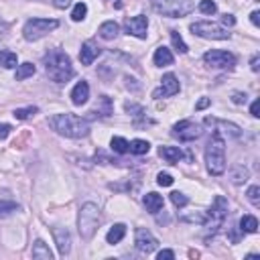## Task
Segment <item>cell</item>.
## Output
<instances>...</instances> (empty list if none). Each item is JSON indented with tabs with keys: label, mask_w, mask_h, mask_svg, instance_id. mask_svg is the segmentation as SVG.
Here are the masks:
<instances>
[{
	"label": "cell",
	"mask_w": 260,
	"mask_h": 260,
	"mask_svg": "<svg viewBox=\"0 0 260 260\" xmlns=\"http://www.w3.org/2000/svg\"><path fill=\"white\" fill-rule=\"evenodd\" d=\"M98 32H100V37H102V39H106V41H112V39H116V37H118V32H120V26H118L114 20H106V22H102V24H100Z\"/></svg>",
	"instance_id": "22"
},
{
	"label": "cell",
	"mask_w": 260,
	"mask_h": 260,
	"mask_svg": "<svg viewBox=\"0 0 260 260\" xmlns=\"http://www.w3.org/2000/svg\"><path fill=\"white\" fill-rule=\"evenodd\" d=\"M87 98H89V85H87V81L81 79L71 89V102H73V106H83L87 102Z\"/></svg>",
	"instance_id": "18"
},
{
	"label": "cell",
	"mask_w": 260,
	"mask_h": 260,
	"mask_svg": "<svg viewBox=\"0 0 260 260\" xmlns=\"http://www.w3.org/2000/svg\"><path fill=\"white\" fill-rule=\"evenodd\" d=\"M205 124L207 126H211V130H215V132H223L225 136H230V138H240V134H242V130H240V126L238 124H234V122H225V120H217V118H205Z\"/></svg>",
	"instance_id": "13"
},
{
	"label": "cell",
	"mask_w": 260,
	"mask_h": 260,
	"mask_svg": "<svg viewBox=\"0 0 260 260\" xmlns=\"http://www.w3.org/2000/svg\"><path fill=\"white\" fill-rule=\"evenodd\" d=\"M85 14H87V4H85V2H77V4L73 6V10H71V20L81 22V20L85 18Z\"/></svg>",
	"instance_id": "31"
},
{
	"label": "cell",
	"mask_w": 260,
	"mask_h": 260,
	"mask_svg": "<svg viewBox=\"0 0 260 260\" xmlns=\"http://www.w3.org/2000/svg\"><path fill=\"white\" fill-rule=\"evenodd\" d=\"M152 8L162 16L181 18V16H187L195 8V2L193 0H154Z\"/></svg>",
	"instance_id": "5"
},
{
	"label": "cell",
	"mask_w": 260,
	"mask_h": 260,
	"mask_svg": "<svg viewBox=\"0 0 260 260\" xmlns=\"http://www.w3.org/2000/svg\"><path fill=\"white\" fill-rule=\"evenodd\" d=\"M18 209H20V205L14 203V201H0V217H6V215H10Z\"/></svg>",
	"instance_id": "34"
},
{
	"label": "cell",
	"mask_w": 260,
	"mask_h": 260,
	"mask_svg": "<svg viewBox=\"0 0 260 260\" xmlns=\"http://www.w3.org/2000/svg\"><path fill=\"white\" fill-rule=\"evenodd\" d=\"M110 146H112V150L118 152V154L130 152V142H128L126 138H122V136H114V138L110 140Z\"/></svg>",
	"instance_id": "29"
},
{
	"label": "cell",
	"mask_w": 260,
	"mask_h": 260,
	"mask_svg": "<svg viewBox=\"0 0 260 260\" xmlns=\"http://www.w3.org/2000/svg\"><path fill=\"white\" fill-rule=\"evenodd\" d=\"M225 215H228V201H225L221 195H217V197L213 199L211 209L207 211L205 221L201 223V225L205 228V236H213V234L221 228V223H223Z\"/></svg>",
	"instance_id": "6"
},
{
	"label": "cell",
	"mask_w": 260,
	"mask_h": 260,
	"mask_svg": "<svg viewBox=\"0 0 260 260\" xmlns=\"http://www.w3.org/2000/svg\"><path fill=\"white\" fill-rule=\"evenodd\" d=\"M10 132V126L8 124H0V138H6Z\"/></svg>",
	"instance_id": "49"
},
{
	"label": "cell",
	"mask_w": 260,
	"mask_h": 260,
	"mask_svg": "<svg viewBox=\"0 0 260 260\" xmlns=\"http://www.w3.org/2000/svg\"><path fill=\"white\" fill-rule=\"evenodd\" d=\"M240 230L244 234H256L258 232V219L254 215H244L240 219Z\"/></svg>",
	"instance_id": "27"
},
{
	"label": "cell",
	"mask_w": 260,
	"mask_h": 260,
	"mask_svg": "<svg viewBox=\"0 0 260 260\" xmlns=\"http://www.w3.org/2000/svg\"><path fill=\"white\" fill-rule=\"evenodd\" d=\"M100 221H102V215H100V207L91 201L83 203L81 209H79V215H77V230H79V236L83 240H91L93 234L98 232L100 228Z\"/></svg>",
	"instance_id": "4"
},
{
	"label": "cell",
	"mask_w": 260,
	"mask_h": 260,
	"mask_svg": "<svg viewBox=\"0 0 260 260\" xmlns=\"http://www.w3.org/2000/svg\"><path fill=\"white\" fill-rule=\"evenodd\" d=\"M171 201L175 203V207H185L189 203V197L185 193H181V191H173L171 193Z\"/></svg>",
	"instance_id": "37"
},
{
	"label": "cell",
	"mask_w": 260,
	"mask_h": 260,
	"mask_svg": "<svg viewBox=\"0 0 260 260\" xmlns=\"http://www.w3.org/2000/svg\"><path fill=\"white\" fill-rule=\"evenodd\" d=\"M124 28H126L128 35H132L136 39H146V35H148V18L144 14L130 16V18H126Z\"/></svg>",
	"instance_id": "11"
},
{
	"label": "cell",
	"mask_w": 260,
	"mask_h": 260,
	"mask_svg": "<svg viewBox=\"0 0 260 260\" xmlns=\"http://www.w3.org/2000/svg\"><path fill=\"white\" fill-rule=\"evenodd\" d=\"M53 4H55L57 8H61V10H63V8H67V6L71 4V0H53Z\"/></svg>",
	"instance_id": "47"
},
{
	"label": "cell",
	"mask_w": 260,
	"mask_h": 260,
	"mask_svg": "<svg viewBox=\"0 0 260 260\" xmlns=\"http://www.w3.org/2000/svg\"><path fill=\"white\" fill-rule=\"evenodd\" d=\"M205 217H207V211H193L189 215H181L179 219L185 221V223H203Z\"/></svg>",
	"instance_id": "33"
},
{
	"label": "cell",
	"mask_w": 260,
	"mask_h": 260,
	"mask_svg": "<svg viewBox=\"0 0 260 260\" xmlns=\"http://www.w3.org/2000/svg\"><path fill=\"white\" fill-rule=\"evenodd\" d=\"M57 26H59V20H55V18H30V20H26L22 35L26 41H39L45 35H49L51 30H55Z\"/></svg>",
	"instance_id": "7"
},
{
	"label": "cell",
	"mask_w": 260,
	"mask_h": 260,
	"mask_svg": "<svg viewBox=\"0 0 260 260\" xmlns=\"http://www.w3.org/2000/svg\"><path fill=\"white\" fill-rule=\"evenodd\" d=\"M230 177H232V183L234 185H242V183H246L250 179V171L244 165H236V167H232Z\"/></svg>",
	"instance_id": "23"
},
{
	"label": "cell",
	"mask_w": 260,
	"mask_h": 260,
	"mask_svg": "<svg viewBox=\"0 0 260 260\" xmlns=\"http://www.w3.org/2000/svg\"><path fill=\"white\" fill-rule=\"evenodd\" d=\"M37 112H39V108H37V106H26V108H16L12 114H14V118H16V120H26V118L35 116Z\"/></svg>",
	"instance_id": "32"
},
{
	"label": "cell",
	"mask_w": 260,
	"mask_h": 260,
	"mask_svg": "<svg viewBox=\"0 0 260 260\" xmlns=\"http://www.w3.org/2000/svg\"><path fill=\"white\" fill-rule=\"evenodd\" d=\"M134 244H136V250L142 252V254H150L158 248V240L146 230V228H138L136 230V236H134Z\"/></svg>",
	"instance_id": "12"
},
{
	"label": "cell",
	"mask_w": 260,
	"mask_h": 260,
	"mask_svg": "<svg viewBox=\"0 0 260 260\" xmlns=\"http://www.w3.org/2000/svg\"><path fill=\"white\" fill-rule=\"evenodd\" d=\"M112 114H114V104H112V100H110L108 95H100L95 108L87 112V118H89V120H91V118H108V116H112ZM87 118H85V120H87Z\"/></svg>",
	"instance_id": "15"
},
{
	"label": "cell",
	"mask_w": 260,
	"mask_h": 260,
	"mask_svg": "<svg viewBox=\"0 0 260 260\" xmlns=\"http://www.w3.org/2000/svg\"><path fill=\"white\" fill-rule=\"evenodd\" d=\"M199 10H201L203 14H215V12H217V6H215L213 0H201V2H199Z\"/></svg>",
	"instance_id": "38"
},
{
	"label": "cell",
	"mask_w": 260,
	"mask_h": 260,
	"mask_svg": "<svg viewBox=\"0 0 260 260\" xmlns=\"http://www.w3.org/2000/svg\"><path fill=\"white\" fill-rule=\"evenodd\" d=\"M171 41H173V47H175L179 53H187V51H189V47L185 45V41L181 39V35H179L177 30H171Z\"/></svg>",
	"instance_id": "35"
},
{
	"label": "cell",
	"mask_w": 260,
	"mask_h": 260,
	"mask_svg": "<svg viewBox=\"0 0 260 260\" xmlns=\"http://www.w3.org/2000/svg\"><path fill=\"white\" fill-rule=\"evenodd\" d=\"M158 154L169 162V165H177L183 158V150L179 146H160Z\"/></svg>",
	"instance_id": "21"
},
{
	"label": "cell",
	"mask_w": 260,
	"mask_h": 260,
	"mask_svg": "<svg viewBox=\"0 0 260 260\" xmlns=\"http://www.w3.org/2000/svg\"><path fill=\"white\" fill-rule=\"evenodd\" d=\"M191 32L201 37V39H211V41H225L230 39V32L228 28H223L221 24H215V22H193L191 26Z\"/></svg>",
	"instance_id": "8"
},
{
	"label": "cell",
	"mask_w": 260,
	"mask_h": 260,
	"mask_svg": "<svg viewBox=\"0 0 260 260\" xmlns=\"http://www.w3.org/2000/svg\"><path fill=\"white\" fill-rule=\"evenodd\" d=\"M156 258H158V260H173V258H175V252H173V250H160V252L156 254Z\"/></svg>",
	"instance_id": "41"
},
{
	"label": "cell",
	"mask_w": 260,
	"mask_h": 260,
	"mask_svg": "<svg viewBox=\"0 0 260 260\" xmlns=\"http://www.w3.org/2000/svg\"><path fill=\"white\" fill-rule=\"evenodd\" d=\"M37 69H35V65L32 63H20V65H16V73H14V79L16 81H22V79H26V77H30L32 73H35Z\"/></svg>",
	"instance_id": "28"
},
{
	"label": "cell",
	"mask_w": 260,
	"mask_h": 260,
	"mask_svg": "<svg viewBox=\"0 0 260 260\" xmlns=\"http://www.w3.org/2000/svg\"><path fill=\"white\" fill-rule=\"evenodd\" d=\"M45 71L55 83H67L75 75L69 55H65L59 49H53L45 55Z\"/></svg>",
	"instance_id": "2"
},
{
	"label": "cell",
	"mask_w": 260,
	"mask_h": 260,
	"mask_svg": "<svg viewBox=\"0 0 260 260\" xmlns=\"http://www.w3.org/2000/svg\"><path fill=\"white\" fill-rule=\"evenodd\" d=\"M246 197H248V201H250L254 207H258V205H260V187H258V185H252V187L246 191Z\"/></svg>",
	"instance_id": "36"
},
{
	"label": "cell",
	"mask_w": 260,
	"mask_h": 260,
	"mask_svg": "<svg viewBox=\"0 0 260 260\" xmlns=\"http://www.w3.org/2000/svg\"><path fill=\"white\" fill-rule=\"evenodd\" d=\"M0 65H2L4 69H14V67L18 65L16 53H12V51H8V49L0 51Z\"/></svg>",
	"instance_id": "26"
},
{
	"label": "cell",
	"mask_w": 260,
	"mask_h": 260,
	"mask_svg": "<svg viewBox=\"0 0 260 260\" xmlns=\"http://www.w3.org/2000/svg\"><path fill=\"white\" fill-rule=\"evenodd\" d=\"M207 106H211V100H209V98H201V100L195 104V110H205Z\"/></svg>",
	"instance_id": "42"
},
{
	"label": "cell",
	"mask_w": 260,
	"mask_h": 260,
	"mask_svg": "<svg viewBox=\"0 0 260 260\" xmlns=\"http://www.w3.org/2000/svg\"><path fill=\"white\" fill-rule=\"evenodd\" d=\"M49 126L67 138H85L89 134V122L75 114H55L49 118Z\"/></svg>",
	"instance_id": "1"
},
{
	"label": "cell",
	"mask_w": 260,
	"mask_h": 260,
	"mask_svg": "<svg viewBox=\"0 0 260 260\" xmlns=\"http://www.w3.org/2000/svg\"><path fill=\"white\" fill-rule=\"evenodd\" d=\"M221 20H223V24H230V26H234V24H236V18H234L232 14H223V16H221Z\"/></svg>",
	"instance_id": "45"
},
{
	"label": "cell",
	"mask_w": 260,
	"mask_h": 260,
	"mask_svg": "<svg viewBox=\"0 0 260 260\" xmlns=\"http://www.w3.org/2000/svg\"><path fill=\"white\" fill-rule=\"evenodd\" d=\"M201 132H203L201 126L197 122H191V120H181L173 126V136L179 138L181 142H191V140L199 138Z\"/></svg>",
	"instance_id": "10"
},
{
	"label": "cell",
	"mask_w": 260,
	"mask_h": 260,
	"mask_svg": "<svg viewBox=\"0 0 260 260\" xmlns=\"http://www.w3.org/2000/svg\"><path fill=\"white\" fill-rule=\"evenodd\" d=\"M142 203H144L146 211H150V213H158L162 209V205H165L162 195H158V193H146L142 197Z\"/></svg>",
	"instance_id": "19"
},
{
	"label": "cell",
	"mask_w": 260,
	"mask_h": 260,
	"mask_svg": "<svg viewBox=\"0 0 260 260\" xmlns=\"http://www.w3.org/2000/svg\"><path fill=\"white\" fill-rule=\"evenodd\" d=\"M203 61L207 67H213V69H234V65H236V57L232 53L219 51V49L207 51L203 55Z\"/></svg>",
	"instance_id": "9"
},
{
	"label": "cell",
	"mask_w": 260,
	"mask_h": 260,
	"mask_svg": "<svg viewBox=\"0 0 260 260\" xmlns=\"http://www.w3.org/2000/svg\"><path fill=\"white\" fill-rule=\"evenodd\" d=\"M100 53H102V49L98 47V43L85 41V43L81 45V51H79V61H81L83 65H91V63L100 57Z\"/></svg>",
	"instance_id": "17"
},
{
	"label": "cell",
	"mask_w": 260,
	"mask_h": 260,
	"mask_svg": "<svg viewBox=\"0 0 260 260\" xmlns=\"http://www.w3.org/2000/svg\"><path fill=\"white\" fill-rule=\"evenodd\" d=\"M156 183H158L160 187H171V185H173V177H171L169 173H158V175H156Z\"/></svg>",
	"instance_id": "39"
},
{
	"label": "cell",
	"mask_w": 260,
	"mask_h": 260,
	"mask_svg": "<svg viewBox=\"0 0 260 260\" xmlns=\"http://www.w3.org/2000/svg\"><path fill=\"white\" fill-rule=\"evenodd\" d=\"M258 16H260V12H258V10H254V12L250 14V20H252V24H254V26H260V20H258Z\"/></svg>",
	"instance_id": "48"
},
{
	"label": "cell",
	"mask_w": 260,
	"mask_h": 260,
	"mask_svg": "<svg viewBox=\"0 0 260 260\" xmlns=\"http://www.w3.org/2000/svg\"><path fill=\"white\" fill-rule=\"evenodd\" d=\"M152 61H154V65H156V67L173 65V53H171V49H167L165 45H162V47H158V49L154 51V55H152Z\"/></svg>",
	"instance_id": "20"
},
{
	"label": "cell",
	"mask_w": 260,
	"mask_h": 260,
	"mask_svg": "<svg viewBox=\"0 0 260 260\" xmlns=\"http://www.w3.org/2000/svg\"><path fill=\"white\" fill-rule=\"evenodd\" d=\"M148 150H150V144H148L146 140L136 138V140L130 142V152H132V154H146Z\"/></svg>",
	"instance_id": "30"
},
{
	"label": "cell",
	"mask_w": 260,
	"mask_h": 260,
	"mask_svg": "<svg viewBox=\"0 0 260 260\" xmlns=\"http://www.w3.org/2000/svg\"><path fill=\"white\" fill-rule=\"evenodd\" d=\"M53 238L57 244V250L61 256H67L71 250V236L67 232V228H53Z\"/></svg>",
	"instance_id": "16"
},
{
	"label": "cell",
	"mask_w": 260,
	"mask_h": 260,
	"mask_svg": "<svg viewBox=\"0 0 260 260\" xmlns=\"http://www.w3.org/2000/svg\"><path fill=\"white\" fill-rule=\"evenodd\" d=\"M205 165H207V171L215 177H219L225 171V142H223V136L215 130L205 148Z\"/></svg>",
	"instance_id": "3"
},
{
	"label": "cell",
	"mask_w": 260,
	"mask_h": 260,
	"mask_svg": "<svg viewBox=\"0 0 260 260\" xmlns=\"http://www.w3.org/2000/svg\"><path fill=\"white\" fill-rule=\"evenodd\" d=\"M160 81H162V83H160V87L152 91V98H154V100H158V98H171V95L179 93L181 85H179V81H177V77H175L173 73L162 75V79H160Z\"/></svg>",
	"instance_id": "14"
},
{
	"label": "cell",
	"mask_w": 260,
	"mask_h": 260,
	"mask_svg": "<svg viewBox=\"0 0 260 260\" xmlns=\"http://www.w3.org/2000/svg\"><path fill=\"white\" fill-rule=\"evenodd\" d=\"M32 258L37 260H53V252L49 250V246L43 240H37L32 246Z\"/></svg>",
	"instance_id": "24"
},
{
	"label": "cell",
	"mask_w": 260,
	"mask_h": 260,
	"mask_svg": "<svg viewBox=\"0 0 260 260\" xmlns=\"http://www.w3.org/2000/svg\"><path fill=\"white\" fill-rule=\"evenodd\" d=\"M124 234H126V225L124 223H114L106 234V242L108 244H118L124 238Z\"/></svg>",
	"instance_id": "25"
},
{
	"label": "cell",
	"mask_w": 260,
	"mask_h": 260,
	"mask_svg": "<svg viewBox=\"0 0 260 260\" xmlns=\"http://www.w3.org/2000/svg\"><path fill=\"white\" fill-rule=\"evenodd\" d=\"M8 37V24L4 20H0V41H4Z\"/></svg>",
	"instance_id": "44"
},
{
	"label": "cell",
	"mask_w": 260,
	"mask_h": 260,
	"mask_svg": "<svg viewBox=\"0 0 260 260\" xmlns=\"http://www.w3.org/2000/svg\"><path fill=\"white\" fill-rule=\"evenodd\" d=\"M258 112H260V100H254L252 106H250V114H252L254 118H258V116H260Z\"/></svg>",
	"instance_id": "43"
},
{
	"label": "cell",
	"mask_w": 260,
	"mask_h": 260,
	"mask_svg": "<svg viewBox=\"0 0 260 260\" xmlns=\"http://www.w3.org/2000/svg\"><path fill=\"white\" fill-rule=\"evenodd\" d=\"M258 63H260V57H258V55H254V57H252V61H250L252 71H258V69H260V65H258Z\"/></svg>",
	"instance_id": "46"
},
{
	"label": "cell",
	"mask_w": 260,
	"mask_h": 260,
	"mask_svg": "<svg viewBox=\"0 0 260 260\" xmlns=\"http://www.w3.org/2000/svg\"><path fill=\"white\" fill-rule=\"evenodd\" d=\"M232 102L238 104V106H240V104H246V102H248V95L242 93V91H234V93H232Z\"/></svg>",
	"instance_id": "40"
}]
</instances>
